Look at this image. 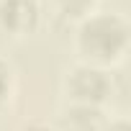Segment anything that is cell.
Returning <instances> with one entry per match:
<instances>
[{"mask_svg": "<svg viewBox=\"0 0 131 131\" xmlns=\"http://www.w3.org/2000/svg\"><path fill=\"white\" fill-rule=\"evenodd\" d=\"M126 23L116 16H95L80 28V49L93 59H113L126 46Z\"/></svg>", "mask_w": 131, "mask_h": 131, "instance_id": "cell-1", "label": "cell"}, {"mask_svg": "<svg viewBox=\"0 0 131 131\" xmlns=\"http://www.w3.org/2000/svg\"><path fill=\"white\" fill-rule=\"evenodd\" d=\"M67 88L70 93L82 103V105H95L100 100H105L111 85H108V77L93 67H77L70 80H67Z\"/></svg>", "mask_w": 131, "mask_h": 131, "instance_id": "cell-2", "label": "cell"}, {"mask_svg": "<svg viewBox=\"0 0 131 131\" xmlns=\"http://www.w3.org/2000/svg\"><path fill=\"white\" fill-rule=\"evenodd\" d=\"M39 21V8L34 0H3L0 3V31L28 34Z\"/></svg>", "mask_w": 131, "mask_h": 131, "instance_id": "cell-3", "label": "cell"}, {"mask_svg": "<svg viewBox=\"0 0 131 131\" xmlns=\"http://www.w3.org/2000/svg\"><path fill=\"white\" fill-rule=\"evenodd\" d=\"M64 131H100L103 128V113L95 105H75L62 116Z\"/></svg>", "mask_w": 131, "mask_h": 131, "instance_id": "cell-4", "label": "cell"}, {"mask_svg": "<svg viewBox=\"0 0 131 131\" xmlns=\"http://www.w3.org/2000/svg\"><path fill=\"white\" fill-rule=\"evenodd\" d=\"M57 5L67 13V16H82L93 5V0H57Z\"/></svg>", "mask_w": 131, "mask_h": 131, "instance_id": "cell-5", "label": "cell"}, {"mask_svg": "<svg viewBox=\"0 0 131 131\" xmlns=\"http://www.w3.org/2000/svg\"><path fill=\"white\" fill-rule=\"evenodd\" d=\"M5 93H8V67L0 62V103L5 100Z\"/></svg>", "mask_w": 131, "mask_h": 131, "instance_id": "cell-6", "label": "cell"}, {"mask_svg": "<svg viewBox=\"0 0 131 131\" xmlns=\"http://www.w3.org/2000/svg\"><path fill=\"white\" fill-rule=\"evenodd\" d=\"M23 131H51L49 126H41V123H31V126H26Z\"/></svg>", "mask_w": 131, "mask_h": 131, "instance_id": "cell-7", "label": "cell"}, {"mask_svg": "<svg viewBox=\"0 0 131 131\" xmlns=\"http://www.w3.org/2000/svg\"><path fill=\"white\" fill-rule=\"evenodd\" d=\"M108 131H128V126H126L123 121H118V123H113V126H111Z\"/></svg>", "mask_w": 131, "mask_h": 131, "instance_id": "cell-8", "label": "cell"}]
</instances>
